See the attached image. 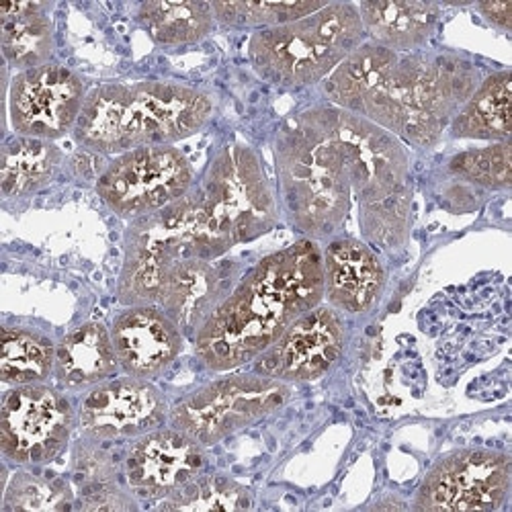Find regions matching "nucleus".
Listing matches in <instances>:
<instances>
[{
  "label": "nucleus",
  "instance_id": "18",
  "mask_svg": "<svg viewBox=\"0 0 512 512\" xmlns=\"http://www.w3.org/2000/svg\"><path fill=\"white\" fill-rule=\"evenodd\" d=\"M238 267L232 261L185 259L168 273L160 291V306L185 338H195L238 283Z\"/></svg>",
  "mask_w": 512,
  "mask_h": 512
},
{
  "label": "nucleus",
  "instance_id": "28",
  "mask_svg": "<svg viewBox=\"0 0 512 512\" xmlns=\"http://www.w3.org/2000/svg\"><path fill=\"white\" fill-rule=\"evenodd\" d=\"M328 3L322 0H300V3H248V0H234V3H211L213 17L226 29H271L300 21L308 15L318 13Z\"/></svg>",
  "mask_w": 512,
  "mask_h": 512
},
{
  "label": "nucleus",
  "instance_id": "6",
  "mask_svg": "<svg viewBox=\"0 0 512 512\" xmlns=\"http://www.w3.org/2000/svg\"><path fill=\"white\" fill-rule=\"evenodd\" d=\"M361 44L365 29L357 5L328 3L300 21L254 31L248 60L265 82L297 91L324 82Z\"/></svg>",
  "mask_w": 512,
  "mask_h": 512
},
{
  "label": "nucleus",
  "instance_id": "26",
  "mask_svg": "<svg viewBox=\"0 0 512 512\" xmlns=\"http://www.w3.org/2000/svg\"><path fill=\"white\" fill-rule=\"evenodd\" d=\"M76 508V494L68 480L56 474L23 467L17 472L3 496V512H64Z\"/></svg>",
  "mask_w": 512,
  "mask_h": 512
},
{
  "label": "nucleus",
  "instance_id": "3",
  "mask_svg": "<svg viewBox=\"0 0 512 512\" xmlns=\"http://www.w3.org/2000/svg\"><path fill=\"white\" fill-rule=\"evenodd\" d=\"M322 300V248L302 238L265 256L238 279L193 338L195 355L209 371L244 367Z\"/></svg>",
  "mask_w": 512,
  "mask_h": 512
},
{
  "label": "nucleus",
  "instance_id": "19",
  "mask_svg": "<svg viewBox=\"0 0 512 512\" xmlns=\"http://www.w3.org/2000/svg\"><path fill=\"white\" fill-rule=\"evenodd\" d=\"M119 369L111 330L101 322L80 324L56 345L54 377L64 392H87Z\"/></svg>",
  "mask_w": 512,
  "mask_h": 512
},
{
  "label": "nucleus",
  "instance_id": "5",
  "mask_svg": "<svg viewBox=\"0 0 512 512\" xmlns=\"http://www.w3.org/2000/svg\"><path fill=\"white\" fill-rule=\"evenodd\" d=\"M211 115V97L181 82L103 84L87 95L72 136L80 148L119 156L187 140Z\"/></svg>",
  "mask_w": 512,
  "mask_h": 512
},
{
  "label": "nucleus",
  "instance_id": "23",
  "mask_svg": "<svg viewBox=\"0 0 512 512\" xmlns=\"http://www.w3.org/2000/svg\"><path fill=\"white\" fill-rule=\"evenodd\" d=\"M510 91L508 70L484 78L478 89L453 117L449 132L453 138L508 142L510 138Z\"/></svg>",
  "mask_w": 512,
  "mask_h": 512
},
{
  "label": "nucleus",
  "instance_id": "22",
  "mask_svg": "<svg viewBox=\"0 0 512 512\" xmlns=\"http://www.w3.org/2000/svg\"><path fill=\"white\" fill-rule=\"evenodd\" d=\"M136 23L160 48H185L203 41L213 27L211 3L197 0H150L136 11Z\"/></svg>",
  "mask_w": 512,
  "mask_h": 512
},
{
  "label": "nucleus",
  "instance_id": "13",
  "mask_svg": "<svg viewBox=\"0 0 512 512\" xmlns=\"http://www.w3.org/2000/svg\"><path fill=\"white\" fill-rule=\"evenodd\" d=\"M82 437L111 443L138 439L168 420V404L148 379L115 377L82 394L78 402Z\"/></svg>",
  "mask_w": 512,
  "mask_h": 512
},
{
  "label": "nucleus",
  "instance_id": "9",
  "mask_svg": "<svg viewBox=\"0 0 512 512\" xmlns=\"http://www.w3.org/2000/svg\"><path fill=\"white\" fill-rule=\"evenodd\" d=\"M78 426V410L64 390L48 383L15 386L0 408V449L19 467H41L58 459Z\"/></svg>",
  "mask_w": 512,
  "mask_h": 512
},
{
  "label": "nucleus",
  "instance_id": "16",
  "mask_svg": "<svg viewBox=\"0 0 512 512\" xmlns=\"http://www.w3.org/2000/svg\"><path fill=\"white\" fill-rule=\"evenodd\" d=\"M109 330L121 371L148 381L173 365L185 345V334L160 306H125Z\"/></svg>",
  "mask_w": 512,
  "mask_h": 512
},
{
  "label": "nucleus",
  "instance_id": "29",
  "mask_svg": "<svg viewBox=\"0 0 512 512\" xmlns=\"http://www.w3.org/2000/svg\"><path fill=\"white\" fill-rule=\"evenodd\" d=\"M447 170L463 183L488 191H506L512 183L510 144L496 142L488 148L461 152L449 160Z\"/></svg>",
  "mask_w": 512,
  "mask_h": 512
},
{
  "label": "nucleus",
  "instance_id": "1",
  "mask_svg": "<svg viewBox=\"0 0 512 512\" xmlns=\"http://www.w3.org/2000/svg\"><path fill=\"white\" fill-rule=\"evenodd\" d=\"M277 201L287 224L314 242L338 238L357 213L361 240L406 246L412 228L410 156L367 119L334 105L287 117L273 144Z\"/></svg>",
  "mask_w": 512,
  "mask_h": 512
},
{
  "label": "nucleus",
  "instance_id": "2",
  "mask_svg": "<svg viewBox=\"0 0 512 512\" xmlns=\"http://www.w3.org/2000/svg\"><path fill=\"white\" fill-rule=\"evenodd\" d=\"M482 82L453 52H394L361 44L322 84L330 105L381 127L402 144L433 148Z\"/></svg>",
  "mask_w": 512,
  "mask_h": 512
},
{
  "label": "nucleus",
  "instance_id": "31",
  "mask_svg": "<svg viewBox=\"0 0 512 512\" xmlns=\"http://www.w3.org/2000/svg\"><path fill=\"white\" fill-rule=\"evenodd\" d=\"M76 508L80 510H91V512H123V510H136L138 500L136 494L121 486L119 482L111 484H101L95 488L80 490L76 494Z\"/></svg>",
  "mask_w": 512,
  "mask_h": 512
},
{
  "label": "nucleus",
  "instance_id": "11",
  "mask_svg": "<svg viewBox=\"0 0 512 512\" xmlns=\"http://www.w3.org/2000/svg\"><path fill=\"white\" fill-rule=\"evenodd\" d=\"M193 259L179 205L132 220L123 240L117 300L123 306H156L168 273Z\"/></svg>",
  "mask_w": 512,
  "mask_h": 512
},
{
  "label": "nucleus",
  "instance_id": "30",
  "mask_svg": "<svg viewBox=\"0 0 512 512\" xmlns=\"http://www.w3.org/2000/svg\"><path fill=\"white\" fill-rule=\"evenodd\" d=\"M103 441L82 437L72 447L70 476L76 490H87L101 484L119 482V463Z\"/></svg>",
  "mask_w": 512,
  "mask_h": 512
},
{
  "label": "nucleus",
  "instance_id": "15",
  "mask_svg": "<svg viewBox=\"0 0 512 512\" xmlns=\"http://www.w3.org/2000/svg\"><path fill=\"white\" fill-rule=\"evenodd\" d=\"M205 467L203 445L175 426H160L134 439L123 461V476L136 498L164 500L199 478Z\"/></svg>",
  "mask_w": 512,
  "mask_h": 512
},
{
  "label": "nucleus",
  "instance_id": "21",
  "mask_svg": "<svg viewBox=\"0 0 512 512\" xmlns=\"http://www.w3.org/2000/svg\"><path fill=\"white\" fill-rule=\"evenodd\" d=\"M48 3L0 5V46L9 66L21 72L50 64L54 23Z\"/></svg>",
  "mask_w": 512,
  "mask_h": 512
},
{
  "label": "nucleus",
  "instance_id": "7",
  "mask_svg": "<svg viewBox=\"0 0 512 512\" xmlns=\"http://www.w3.org/2000/svg\"><path fill=\"white\" fill-rule=\"evenodd\" d=\"M289 398V383L254 371L240 373L216 379L187 394L170 408L168 422L199 445L211 447L271 416Z\"/></svg>",
  "mask_w": 512,
  "mask_h": 512
},
{
  "label": "nucleus",
  "instance_id": "10",
  "mask_svg": "<svg viewBox=\"0 0 512 512\" xmlns=\"http://www.w3.org/2000/svg\"><path fill=\"white\" fill-rule=\"evenodd\" d=\"M512 484L510 457L494 449H459L443 455L426 472L414 510L490 512L506 504Z\"/></svg>",
  "mask_w": 512,
  "mask_h": 512
},
{
  "label": "nucleus",
  "instance_id": "17",
  "mask_svg": "<svg viewBox=\"0 0 512 512\" xmlns=\"http://www.w3.org/2000/svg\"><path fill=\"white\" fill-rule=\"evenodd\" d=\"M324 297L330 308L351 316L371 312L386 289V269L361 238L338 236L322 250Z\"/></svg>",
  "mask_w": 512,
  "mask_h": 512
},
{
  "label": "nucleus",
  "instance_id": "20",
  "mask_svg": "<svg viewBox=\"0 0 512 512\" xmlns=\"http://www.w3.org/2000/svg\"><path fill=\"white\" fill-rule=\"evenodd\" d=\"M371 44L394 52H416L429 44L441 21V7L416 0H371L357 7Z\"/></svg>",
  "mask_w": 512,
  "mask_h": 512
},
{
  "label": "nucleus",
  "instance_id": "14",
  "mask_svg": "<svg viewBox=\"0 0 512 512\" xmlns=\"http://www.w3.org/2000/svg\"><path fill=\"white\" fill-rule=\"evenodd\" d=\"M345 324L330 306H316L297 318L263 355L252 371L283 383H306L324 377L345 351Z\"/></svg>",
  "mask_w": 512,
  "mask_h": 512
},
{
  "label": "nucleus",
  "instance_id": "25",
  "mask_svg": "<svg viewBox=\"0 0 512 512\" xmlns=\"http://www.w3.org/2000/svg\"><path fill=\"white\" fill-rule=\"evenodd\" d=\"M56 345L52 340L21 326L3 328V355H0V377L7 386H31L46 383L54 375Z\"/></svg>",
  "mask_w": 512,
  "mask_h": 512
},
{
  "label": "nucleus",
  "instance_id": "24",
  "mask_svg": "<svg viewBox=\"0 0 512 512\" xmlns=\"http://www.w3.org/2000/svg\"><path fill=\"white\" fill-rule=\"evenodd\" d=\"M64 162L62 150L39 138L15 136L3 148L0 187L7 199L29 197L48 187Z\"/></svg>",
  "mask_w": 512,
  "mask_h": 512
},
{
  "label": "nucleus",
  "instance_id": "12",
  "mask_svg": "<svg viewBox=\"0 0 512 512\" xmlns=\"http://www.w3.org/2000/svg\"><path fill=\"white\" fill-rule=\"evenodd\" d=\"M82 78L60 64H44L19 72L11 82L9 111L19 136L60 140L74 132L87 101Z\"/></svg>",
  "mask_w": 512,
  "mask_h": 512
},
{
  "label": "nucleus",
  "instance_id": "33",
  "mask_svg": "<svg viewBox=\"0 0 512 512\" xmlns=\"http://www.w3.org/2000/svg\"><path fill=\"white\" fill-rule=\"evenodd\" d=\"M476 9L496 29H502L506 33L512 29V0H504V3H498V0H490V3L476 5Z\"/></svg>",
  "mask_w": 512,
  "mask_h": 512
},
{
  "label": "nucleus",
  "instance_id": "8",
  "mask_svg": "<svg viewBox=\"0 0 512 512\" xmlns=\"http://www.w3.org/2000/svg\"><path fill=\"white\" fill-rule=\"evenodd\" d=\"M195 170L175 146H146L111 158L95 183L101 201L119 218L138 220L183 199Z\"/></svg>",
  "mask_w": 512,
  "mask_h": 512
},
{
  "label": "nucleus",
  "instance_id": "4",
  "mask_svg": "<svg viewBox=\"0 0 512 512\" xmlns=\"http://www.w3.org/2000/svg\"><path fill=\"white\" fill-rule=\"evenodd\" d=\"M177 203L193 259L205 261L269 234L281 213L261 156L246 144L220 148Z\"/></svg>",
  "mask_w": 512,
  "mask_h": 512
},
{
  "label": "nucleus",
  "instance_id": "32",
  "mask_svg": "<svg viewBox=\"0 0 512 512\" xmlns=\"http://www.w3.org/2000/svg\"><path fill=\"white\" fill-rule=\"evenodd\" d=\"M109 162H111L109 156H103V154L87 150V148H80L76 154H72L68 166H70V173L78 181H95L97 183Z\"/></svg>",
  "mask_w": 512,
  "mask_h": 512
},
{
  "label": "nucleus",
  "instance_id": "27",
  "mask_svg": "<svg viewBox=\"0 0 512 512\" xmlns=\"http://www.w3.org/2000/svg\"><path fill=\"white\" fill-rule=\"evenodd\" d=\"M254 506L252 492L228 476H199L179 492L160 500V510H248Z\"/></svg>",
  "mask_w": 512,
  "mask_h": 512
}]
</instances>
